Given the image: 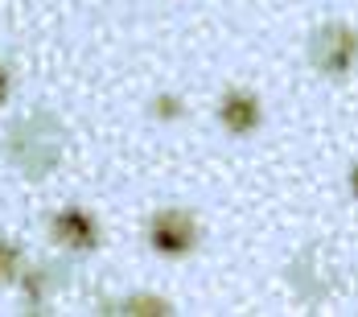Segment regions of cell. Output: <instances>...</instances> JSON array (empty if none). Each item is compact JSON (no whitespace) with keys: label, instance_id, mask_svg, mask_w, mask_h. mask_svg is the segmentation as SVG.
<instances>
[{"label":"cell","instance_id":"10","mask_svg":"<svg viewBox=\"0 0 358 317\" xmlns=\"http://www.w3.org/2000/svg\"><path fill=\"white\" fill-rule=\"evenodd\" d=\"M8 95V74H4V66H0V99Z\"/></svg>","mask_w":358,"mask_h":317},{"label":"cell","instance_id":"7","mask_svg":"<svg viewBox=\"0 0 358 317\" xmlns=\"http://www.w3.org/2000/svg\"><path fill=\"white\" fill-rule=\"evenodd\" d=\"M115 314H169V301L165 297H128Z\"/></svg>","mask_w":358,"mask_h":317},{"label":"cell","instance_id":"5","mask_svg":"<svg viewBox=\"0 0 358 317\" xmlns=\"http://www.w3.org/2000/svg\"><path fill=\"white\" fill-rule=\"evenodd\" d=\"M218 120H222L227 132L248 136V132L259 128L264 111H259V99H255V95H248V91H231V95H222V104H218Z\"/></svg>","mask_w":358,"mask_h":317},{"label":"cell","instance_id":"9","mask_svg":"<svg viewBox=\"0 0 358 317\" xmlns=\"http://www.w3.org/2000/svg\"><path fill=\"white\" fill-rule=\"evenodd\" d=\"M152 115H157V120H178L181 99L178 95H157V99H152Z\"/></svg>","mask_w":358,"mask_h":317},{"label":"cell","instance_id":"6","mask_svg":"<svg viewBox=\"0 0 358 317\" xmlns=\"http://www.w3.org/2000/svg\"><path fill=\"white\" fill-rule=\"evenodd\" d=\"M62 284H66V272H58V268H37V272L25 276V301H29L34 309H41V305L50 301V293H58Z\"/></svg>","mask_w":358,"mask_h":317},{"label":"cell","instance_id":"1","mask_svg":"<svg viewBox=\"0 0 358 317\" xmlns=\"http://www.w3.org/2000/svg\"><path fill=\"white\" fill-rule=\"evenodd\" d=\"M62 124L50 115V111H34L25 115L13 132H8V161L29 177V181H41L58 169L62 161Z\"/></svg>","mask_w":358,"mask_h":317},{"label":"cell","instance_id":"8","mask_svg":"<svg viewBox=\"0 0 358 317\" xmlns=\"http://www.w3.org/2000/svg\"><path fill=\"white\" fill-rule=\"evenodd\" d=\"M17 264H21V251H17L13 244H4V239H0V284L17 276Z\"/></svg>","mask_w":358,"mask_h":317},{"label":"cell","instance_id":"2","mask_svg":"<svg viewBox=\"0 0 358 317\" xmlns=\"http://www.w3.org/2000/svg\"><path fill=\"white\" fill-rule=\"evenodd\" d=\"M148 244L157 247L161 255H185L198 247V218L181 206H169V211H157L152 223H148Z\"/></svg>","mask_w":358,"mask_h":317},{"label":"cell","instance_id":"3","mask_svg":"<svg viewBox=\"0 0 358 317\" xmlns=\"http://www.w3.org/2000/svg\"><path fill=\"white\" fill-rule=\"evenodd\" d=\"M309 62L322 74H329V78L346 74L350 62H355V34L346 25H322V29H313V37H309Z\"/></svg>","mask_w":358,"mask_h":317},{"label":"cell","instance_id":"4","mask_svg":"<svg viewBox=\"0 0 358 317\" xmlns=\"http://www.w3.org/2000/svg\"><path fill=\"white\" fill-rule=\"evenodd\" d=\"M50 231H54V239L62 247H71V251H91V247H99V227H95V218L87 211H78V206H66V211H58L50 218Z\"/></svg>","mask_w":358,"mask_h":317}]
</instances>
